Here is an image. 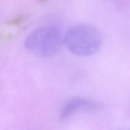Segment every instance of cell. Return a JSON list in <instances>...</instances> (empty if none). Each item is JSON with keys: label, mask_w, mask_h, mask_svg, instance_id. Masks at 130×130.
Instances as JSON below:
<instances>
[{"label": "cell", "mask_w": 130, "mask_h": 130, "mask_svg": "<svg viewBox=\"0 0 130 130\" xmlns=\"http://www.w3.org/2000/svg\"><path fill=\"white\" fill-rule=\"evenodd\" d=\"M63 43L61 32L55 26L40 27L32 32L24 41L25 48L31 54L42 58L54 56Z\"/></svg>", "instance_id": "cell-2"}, {"label": "cell", "mask_w": 130, "mask_h": 130, "mask_svg": "<svg viewBox=\"0 0 130 130\" xmlns=\"http://www.w3.org/2000/svg\"><path fill=\"white\" fill-rule=\"evenodd\" d=\"M63 43L74 55L86 57L99 50L102 43V37L94 27L78 24L67 30L63 38Z\"/></svg>", "instance_id": "cell-1"}, {"label": "cell", "mask_w": 130, "mask_h": 130, "mask_svg": "<svg viewBox=\"0 0 130 130\" xmlns=\"http://www.w3.org/2000/svg\"><path fill=\"white\" fill-rule=\"evenodd\" d=\"M25 19V17L23 15H19L13 18V19H10L7 21V24L9 25H19L21 24L24 21Z\"/></svg>", "instance_id": "cell-4"}, {"label": "cell", "mask_w": 130, "mask_h": 130, "mask_svg": "<svg viewBox=\"0 0 130 130\" xmlns=\"http://www.w3.org/2000/svg\"><path fill=\"white\" fill-rule=\"evenodd\" d=\"M99 105L93 100L85 98L76 97L71 99L65 104L61 110L60 119L64 121L74 112L81 109H96Z\"/></svg>", "instance_id": "cell-3"}]
</instances>
